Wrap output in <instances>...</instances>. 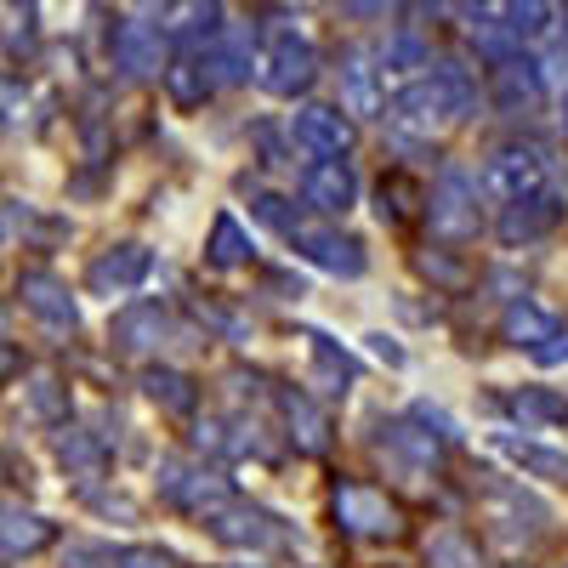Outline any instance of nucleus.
Here are the masks:
<instances>
[{
    "label": "nucleus",
    "mask_w": 568,
    "mask_h": 568,
    "mask_svg": "<svg viewBox=\"0 0 568 568\" xmlns=\"http://www.w3.org/2000/svg\"><path fill=\"white\" fill-rule=\"evenodd\" d=\"M142 393H149L160 409H171V415H194V409H200V387H194V375L165 369V364L142 369Z\"/></svg>",
    "instance_id": "nucleus-21"
},
{
    "label": "nucleus",
    "mask_w": 568,
    "mask_h": 568,
    "mask_svg": "<svg viewBox=\"0 0 568 568\" xmlns=\"http://www.w3.org/2000/svg\"><path fill=\"white\" fill-rule=\"evenodd\" d=\"M114 63H120L131 80L160 74V34H154L149 23H125V29L114 34Z\"/></svg>",
    "instance_id": "nucleus-20"
},
{
    "label": "nucleus",
    "mask_w": 568,
    "mask_h": 568,
    "mask_svg": "<svg viewBox=\"0 0 568 568\" xmlns=\"http://www.w3.org/2000/svg\"><path fill=\"white\" fill-rule=\"evenodd\" d=\"M216 18V0H160V23L171 34H200Z\"/></svg>",
    "instance_id": "nucleus-31"
},
{
    "label": "nucleus",
    "mask_w": 568,
    "mask_h": 568,
    "mask_svg": "<svg viewBox=\"0 0 568 568\" xmlns=\"http://www.w3.org/2000/svg\"><path fill=\"white\" fill-rule=\"evenodd\" d=\"M529 358H535V364H546V369H551V364H568V336L557 329V336H551V342H546L540 353H529Z\"/></svg>",
    "instance_id": "nucleus-41"
},
{
    "label": "nucleus",
    "mask_w": 568,
    "mask_h": 568,
    "mask_svg": "<svg viewBox=\"0 0 568 568\" xmlns=\"http://www.w3.org/2000/svg\"><path fill=\"white\" fill-rule=\"evenodd\" d=\"M426 222H433V233H438V240H449V245L478 240V227H484V216H478V187H471V176H466L460 165H444L433 200H426Z\"/></svg>",
    "instance_id": "nucleus-2"
},
{
    "label": "nucleus",
    "mask_w": 568,
    "mask_h": 568,
    "mask_svg": "<svg viewBox=\"0 0 568 568\" xmlns=\"http://www.w3.org/2000/svg\"><path fill=\"white\" fill-rule=\"evenodd\" d=\"M52 449H58L63 471H69V478H80V484H91V478H103V471H109L103 438L85 433V426H63V433H52Z\"/></svg>",
    "instance_id": "nucleus-16"
},
{
    "label": "nucleus",
    "mask_w": 568,
    "mask_h": 568,
    "mask_svg": "<svg viewBox=\"0 0 568 568\" xmlns=\"http://www.w3.org/2000/svg\"><path fill=\"white\" fill-rule=\"evenodd\" d=\"M165 336H171V318H165V307L160 302H131L120 318H114V347L120 353H160L165 347Z\"/></svg>",
    "instance_id": "nucleus-14"
},
{
    "label": "nucleus",
    "mask_w": 568,
    "mask_h": 568,
    "mask_svg": "<svg viewBox=\"0 0 568 568\" xmlns=\"http://www.w3.org/2000/svg\"><path fill=\"white\" fill-rule=\"evenodd\" d=\"M369 347H375V353H382L387 364H404V347H393L387 336H369Z\"/></svg>",
    "instance_id": "nucleus-42"
},
{
    "label": "nucleus",
    "mask_w": 568,
    "mask_h": 568,
    "mask_svg": "<svg viewBox=\"0 0 568 568\" xmlns=\"http://www.w3.org/2000/svg\"><path fill=\"white\" fill-rule=\"evenodd\" d=\"M393 114H398L404 125H438V120H449V109H444V98H438V85H433V80L404 85L398 98H393Z\"/></svg>",
    "instance_id": "nucleus-28"
},
{
    "label": "nucleus",
    "mask_w": 568,
    "mask_h": 568,
    "mask_svg": "<svg viewBox=\"0 0 568 568\" xmlns=\"http://www.w3.org/2000/svg\"><path fill=\"white\" fill-rule=\"evenodd\" d=\"M506 409L524 420V433H529V426H562L568 420V398H557L551 387H517L506 398Z\"/></svg>",
    "instance_id": "nucleus-24"
},
{
    "label": "nucleus",
    "mask_w": 568,
    "mask_h": 568,
    "mask_svg": "<svg viewBox=\"0 0 568 568\" xmlns=\"http://www.w3.org/2000/svg\"><path fill=\"white\" fill-rule=\"evenodd\" d=\"M562 131H568V98H562Z\"/></svg>",
    "instance_id": "nucleus-43"
},
{
    "label": "nucleus",
    "mask_w": 568,
    "mask_h": 568,
    "mask_svg": "<svg viewBox=\"0 0 568 568\" xmlns=\"http://www.w3.org/2000/svg\"><path fill=\"white\" fill-rule=\"evenodd\" d=\"M500 336L511 347H524V353H540L551 336H557V318L540 307V302H511L506 318H500Z\"/></svg>",
    "instance_id": "nucleus-17"
},
{
    "label": "nucleus",
    "mask_w": 568,
    "mask_h": 568,
    "mask_svg": "<svg viewBox=\"0 0 568 568\" xmlns=\"http://www.w3.org/2000/svg\"><path fill=\"white\" fill-rule=\"evenodd\" d=\"M329 511H336V524L358 540H398L404 535V511H398V500H387V489L342 484L329 495Z\"/></svg>",
    "instance_id": "nucleus-1"
},
{
    "label": "nucleus",
    "mask_w": 568,
    "mask_h": 568,
    "mask_svg": "<svg viewBox=\"0 0 568 568\" xmlns=\"http://www.w3.org/2000/svg\"><path fill=\"white\" fill-rule=\"evenodd\" d=\"M291 142H296V149H307L313 160L347 154V149H353V120H347L342 109L307 103V109H296V120H291Z\"/></svg>",
    "instance_id": "nucleus-11"
},
{
    "label": "nucleus",
    "mask_w": 568,
    "mask_h": 568,
    "mask_svg": "<svg viewBox=\"0 0 568 568\" xmlns=\"http://www.w3.org/2000/svg\"><path fill=\"white\" fill-rule=\"evenodd\" d=\"M120 568H176V557L160 551V546H125L120 551Z\"/></svg>",
    "instance_id": "nucleus-38"
},
{
    "label": "nucleus",
    "mask_w": 568,
    "mask_h": 568,
    "mask_svg": "<svg viewBox=\"0 0 568 568\" xmlns=\"http://www.w3.org/2000/svg\"><path fill=\"white\" fill-rule=\"evenodd\" d=\"M495 444H500V455H511L517 466H524L529 478L568 484V455H557V449H546V444H529V438H511V433H500Z\"/></svg>",
    "instance_id": "nucleus-23"
},
{
    "label": "nucleus",
    "mask_w": 568,
    "mask_h": 568,
    "mask_svg": "<svg viewBox=\"0 0 568 568\" xmlns=\"http://www.w3.org/2000/svg\"><path fill=\"white\" fill-rule=\"evenodd\" d=\"M160 495L176 506V511H194V517H211L216 506L233 500V484L222 478L216 466H187V460H160Z\"/></svg>",
    "instance_id": "nucleus-4"
},
{
    "label": "nucleus",
    "mask_w": 568,
    "mask_h": 568,
    "mask_svg": "<svg viewBox=\"0 0 568 568\" xmlns=\"http://www.w3.org/2000/svg\"><path fill=\"white\" fill-rule=\"evenodd\" d=\"M18 296H23V307H29L45 329H74V324H80V307H74V296H69V284H63L58 273H45V267L18 273Z\"/></svg>",
    "instance_id": "nucleus-10"
},
{
    "label": "nucleus",
    "mask_w": 568,
    "mask_h": 568,
    "mask_svg": "<svg viewBox=\"0 0 568 568\" xmlns=\"http://www.w3.org/2000/svg\"><path fill=\"white\" fill-rule=\"evenodd\" d=\"M375 449H382V460H393L398 471H409V478H420V471L438 466V438L420 433L415 420H387L382 438H375Z\"/></svg>",
    "instance_id": "nucleus-12"
},
{
    "label": "nucleus",
    "mask_w": 568,
    "mask_h": 568,
    "mask_svg": "<svg viewBox=\"0 0 568 568\" xmlns=\"http://www.w3.org/2000/svg\"><path fill=\"white\" fill-rule=\"evenodd\" d=\"M205 524H211V540L227 546V551H267V546H284V540H291L284 517H273L267 506H251V500L216 506Z\"/></svg>",
    "instance_id": "nucleus-3"
},
{
    "label": "nucleus",
    "mask_w": 568,
    "mask_h": 568,
    "mask_svg": "<svg viewBox=\"0 0 568 568\" xmlns=\"http://www.w3.org/2000/svg\"><path fill=\"white\" fill-rule=\"evenodd\" d=\"M342 109L347 114H375L382 109V85H375V69H369L364 52L342 58Z\"/></svg>",
    "instance_id": "nucleus-22"
},
{
    "label": "nucleus",
    "mask_w": 568,
    "mask_h": 568,
    "mask_svg": "<svg viewBox=\"0 0 568 568\" xmlns=\"http://www.w3.org/2000/svg\"><path fill=\"white\" fill-rule=\"evenodd\" d=\"M313 74H318V52L302 34H278L256 63V85L267 91V98H296V91L313 85Z\"/></svg>",
    "instance_id": "nucleus-5"
},
{
    "label": "nucleus",
    "mask_w": 568,
    "mask_h": 568,
    "mask_svg": "<svg viewBox=\"0 0 568 568\" xmlns=\"http://www.w3.org/2000/svg\"><path fill=\"white\" fill-rule=\"evenodd\" d=\"M278 415H284V426H291V444H296L302 455H324V449H329V415H324L307 393L278 387Z\"/></svg>",
    "instance_id": "nucleus-15"
},
{
    "label": "nucleus",
    "mask_w": 568,
    "mask_h": 568,
    "mask_svg": "<svg viewBox=\"0 0 568 568\" xmlns=\"http://www.w3.org/2000/svg\"><path fill=\"white\" fill-rule=\"evenodd\" d=\"M205 91H211V74H205L200 63H176V69H171V98H176L182 109L205 103Z\"/></svg>",
    "instance_id": "nucleus-34"
},
{
    "label": "nucleus",
    "mask_w": 568,
    "mask_h": 568,
    "mask_svg": "<svg viewBox=\"0 0 568 568\" xmlns=\"http://www.w3.org/2000/svg\"><path fill=\"white\" fill-rule=\"evenodd\" d=\"M524 511H540L535 500H524V489H495L489 495V517L500 524V540H529V535H540V524H524Z\"/></svg>",
    "instance_id": "nucleus-27"
},
{
    "label": "nucleus",
    "mask_w": 568,
    "mask_h": 568,
    "mask_svg": "<svg viewBox=\"0 0 568 568\" xmlns=\"http://www.w3.org/2000/svg\"><path fill=\"white\" fill-rule=\"evenodd\" d=\"M154 273V251L149 245H109L98 262L85 267V284H91V296H131L142 291V278Z\"/></svg>",
    "instance_id": "nucleus-8"
},
{
    "label": "nucleus",
    "mask_w": 568,
    "mask_h": 568,
    "mask_svg": "<svg viewBox=\"0 0 568 568\" xmlns=\"http://www.w3.org/2000/svg\"><path fill=\"white\" fill-rule=\"evenodd\" d=\"M540 182H546V160H540V149H524V142H506V149H495L484 160V187L500 205L540 194Z\"/></svg>",
    "instance_id": "nucleus-6"
},
{
    "label": "nucleus",
    "mask_w": 568,
    "mask_h": 568,
    "mask_svg": "<svg viewBox=\"0 0 568 568\" xmlns=\"http://www.w3.org/2000/svg\"><path fill=\"white\" fill-rule=\"evenodd\" d=\"M63 568H120V551H109V546H91V540H69Z\"/></svg>",
    "instance_id": "nucleus-35"
},
{
    "label": "nucleus",
    "mask_w": 568,
    "mask_h": 568,
    "mask_svg": "<svg viewBox=\"0 0 568 568\" xmlns=\"http://www.w3.org/2000/svg\"><path fill=\"white\" fill-rule=\"evenodd\" d=\"M546 23H551L546 0H511V29H517V34H540Z\"/></svg>",
    "instance_id": "nucleus-36"
},
{
    "label": "nucleus",
    "mask_w": 568,
    "mask_h": 568,
    "mask_svg": "<svg viewBox=\"0 0 568 568\" xmlns=\"http://www.w3.org/2000/svg\"><path fill=\"white\" fill-rule=\"evenodd\" d=\"M205 262L211 267H245L251 262V233L240 227V216H216L211 222V245H205Z\"/></svg>",
    "instance_id": "nucleus-26"
},
{
    "label": "nucleus",
    "mask_w": 568,
    "mask_h": 568,
    "mask_svg": "<svg viewBox=\"0 0 568 568\" xmlns=\"http://www.w3.org/2000/svg\"><path fill=\"white\" fill-rule=\"evenodd\" d=\"M29 409L40 420H63L69 415V387L58 382V375H34V382H29Z\"/></svg>",
    "instance_id": "nucleus-32"
},
{
    "label": "nucleus",
    "mask_w": 568,
    "mask_h": 568,
    "mask_svg": "<svg viewBox=\"0 0 568 568\" xmlns=\"http://www.w3.org/2000/svg\"><path fill=\"white\" fill-rule=\"evenodd\" d=\"M251 211H256L267 227H278V233H291V227L302 222V216L291 211V200H278V194H256V205H251Z\"/></svg>",
    "instance_id": "nucleus-37"
},
{
    "label": "nucleus",
    "mask_w": 568,
    "mask_h": 568,
    "mask_svg": "<svg viewBox=\"0 0 568 568\" xmlns=\"http://www.w3.org/2000/svg\"><path fill=\"white\" fill-rule=\"evenodd\" d=\"M426 562H433V568H484L478 546H471L460 529H444V535L426 540Z\"/></svg>",
    "instance_id": "nucleus-30"
},
{
    "label": "nucleus",
    "mask_w": 568,
    "mask_h": 568,
    "mask_svg": "<svg viewBox=\"0 0 568 568\" xmlns=\"http://www.w3.org/2000/svg\"><path fill=\"white\" fill-rule=\"evenodd\" d=\"M302 200H307L318 216H347V211L358 205V171H353L342 154L313 160L307 176H302Z\"/></svg>",
    "instance_id": "nucleus-9"
},
{
    "label": "nucleus",
    "mask_w": 568,
    "mask_h": 568,
    "mask_svg": "<svg viewBox=\"0 0 568 568\" xmlns=\"http://www.w3.org/2000/svg\"><path fill=\"white\" fill-rule=\"evenodd\" d=\"M52 524H45L40 511H23V506H7V524H0V551H7V562L18 557H34L40 546H52Z\"/></svg>",
    "instance_id": "nucleus-18"
},
{
    "label": "nucleus",
    "mask_w": 568,
    "mask_h": 568,
    "mask_svg": "<svg viewBox=\"0 0 568 568\" xmlns=\"http://www.w3.org/2000/svg\"><path fill=\"white\" fill-rule=\"evenodd\" d=\"M426 58V45L415 40V34H398L393 45H387V69H415Z\"/></svg>",
    "instance_id": "nucleus-39"
},
{
    "label": "nucleus",
    "mask_w": 568,
    "mask_h": 568,
    "mask_svg": "<svg viewBox=\"0 0 568 568\" xmlns=\"http://www.w3.org/2000/svg\"><path fill=\"white\" fill-rule=\"evenodd\" d=\"M562 222V200L557 194H529V200H511L500 216V245H535Z\"/></svg>",
    "instance_id": "nucleus-13"
},
{
    "label": "nucleus",
    "mask_w": 568,
    "mask_h": 568,
    "mask_svg": "<svg viewBox=\"0 0 568 568\" xmlns=\"http://www.w3.org/2000/svg\"><path fill=\"white\" fill-rule=\"evenodd\" d=\"M216 63H222V80H245V69H251V29H227Z\"/></svg>",
    "instance_id": "nucleus-33"
},
{
    "label": "nucleus",
    "mask_w": 568,
    "mask_h": 568,
    "mask_svg": "<svg viewBox=\"0 0 568 568\" xmlns=\"http://www.w3.org/2000/svg\"><path fill=\"white\" fill-rule=\"evenodd\" d=\"M420 273L438 278V284H460V278H466V273H460L455 262H444V256H420Z\"/></svg>",
    "instance_id": "nucleus-40"
},
{
    "label": "nucleus",
    "mask_w": 568,
    "mask_h": 568,
    "mask_svg": "<svg viewBox=\"0 0 568 568\" xmlns=\"http://www.w3.org/2000/svg\"><path fill=\"white\" fill-rule=\"evenodd\" d=\"M284 240L296 245L302 262H313V267H324V273H336V278H358V273H364V245L347 240V233H336V227L296 222L291 233H284Z\"/></svg>",
    "instance_id": "nucleus-7"
},
{
    "label": "nucleus",
    "mask_w": 568,
    "mask_h": 568,
    "mask_svg": "<svg viewBox=\"0 0 568 568\" xmlns=\"http://www.w3.org/2000/svg\"><path fill=\"white\" fill-rule=\"evenodd\" d=\"M307 353H313V375H318V387L324 393H347L353 382H358V364H353V353H342L336 342L324 336V329H307Z\"/></svg>",
    "instance_id": "nucleus-19"
},
{
    "label": "nucleus",
    "mask_w": 568,
    "mask_h": 568,
    "mask_svg": "<svg viewBox=\"0 0 568 568\" xmlns=\"http://www.w3.org/2000/svg\"><path fill=\"white\" fill-rule=\"evenodd\" d=\"M495 98H500V109H506V114L540 103V69H535V63L506 58V63H500V74H495Z\"/></svg>",
    "instance_id": "nucleus-25"
},
{
    "label": "nucleus",
    "mask_w": 568,
    "mask_h": 568,
    "mask_svg": "<svg viewBox=\"0 0 568 568\" xmlns=\"http://www.w3.org/2000/svg\"><path fill=\"white\" fill-rule=\"evenodd\" d=\"M433 85H438V98H444L449 120H466L471 109H478V91H471L466 69H455V63H438V69H433Z\"/></svg>",
    "instance_id": "nucleus-29"
}]
</instances>
